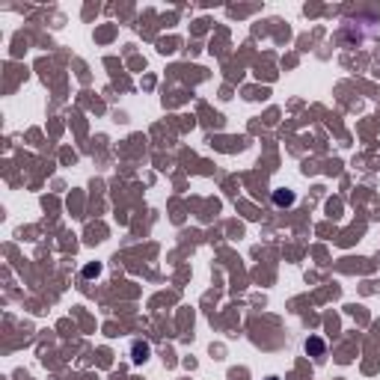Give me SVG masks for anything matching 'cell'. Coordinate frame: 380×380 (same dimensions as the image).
Masks as SVG:
<instances>
[{
    "mask_svg": "<svg viewBox=\"0 0 380 380\" xmlns=\"http://www.w3.org/2000/svg\"><path fill=\"white\" fill-rule=\"evenodd\" d=\"M131 353H134V365H140V362H146L149 360V345H146V341H134V345H131Z\"/></svg>",
    "mask_w": 380,
    "mask_h": 380,
    "instance_id": "cell-1",
    "label": "cell"
},
{
    "mask_svg": "<svg viewBox=\"0 0 380 380\" xmlns=\"http://www.w3.org/2000/svg\"><path fill=\"white\" fill-rule=\"evenodd\" d=\"M271 380H280V377H271Z\"/></svg>",
    "mask_w": 380,
    "mask_h": 380,
    "instance_id": "cell-5",
    "label": "cell"
},
{
    "mask_svg": "<svg viewBox=\"0 0 380 380\" xmlns=\"http://www.w3.org/2000/svg\"><path fill=\"white\" fill-rule=\"evenodd\" d=\"M273 205H280V208L294 205V194L291 190H273Z\"/></svg>",
    "mask_w": 380,
    "mask_h": 380,
    "instance_id": "cell-2",
    "label": "cell"
},
{
    "mask_svg": "<svg viewBox=\"0 0 380 380\" xmlns=\"http://www.w3.org/2000/svg\"><path fill=\"white\" fill-rule=\"evenodd\" d=\"M306 351L315 353V357H324V341L321 339H309L306 341Z\"/></svg>",
    "mask_w": 380,
    "mask_h": 380,
    "instance_id": "cell-3",
    "label": "cell"
},
{
    "mask_svg": "<svg viewBox=\"0 0 380 380\" xmlns=\"http://www.w3.org/2000/svg\"><path fill=\"white\" fill-rule=\"evenodd\" d=\"M83 276H86V280H93V276H101V264H98V262H95V264H86Z\"/></svg>",
    "mask_w": 380,
    "mask_h": 380,
    "instance_id": "cell-4",
    "label": "cell"
}]
</instances>
